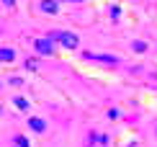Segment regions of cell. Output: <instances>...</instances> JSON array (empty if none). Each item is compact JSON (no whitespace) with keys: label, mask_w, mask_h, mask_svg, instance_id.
I'll return each instance as SVG.
<instances>
[{"label":"cell","mask_w":157,"mask_h":147,"mask_svg":"<svg viewBox=\"0 0 157 147\" xmlns=\"http://www.w3.org/2000/svg\"><path fill=\"white\" fill-rule=\"evenodd\" d=\"M132 49H134V52H147V44H144V42H134Z\"/></svg>","instance_id":"cell-8"},{"label":"cell","mask_w":157,"mask_h":147,"mask_svg":"<svg viewBox=\"0 0 157 147\" xmlns=\"http://www.w3.org/2000/svg\"><path fill=\"white\" fill-rule=\"evenodd\" d=\"M88 59H95V62H103V65H119V59L113 54H85Z\"/></svg>","instance_id":"cell-3"},{"label":"cell","mask_w":157,"mask_h":147,"mask_svg":"<svg viewBox=\"0 0 157 147\" xmlns=\"http://www.w3.org/2000/svg\"><path fill=\"white\" fill-rule=\"evenodd\" d=\"M29 126H31V132H39V134H41L44 129H47V121H44V119H29Z\"/></svg>","instance_id":"cell-5"},{"label":"cell","mask_w":157,"mask_h":147,"mask_svg":"<svg viewBox=\"0 0 157 147\" xmlns=\"http://www.w3.org/2000/svg\"><path fill=\"white\" fill-rule=\"evenodd\" d=\"M3 5H8V8H13V5H16V0H3Z\"/></svg>","instance_id":"cell-10"},{"label":"cell","mask_w":157,"mask_h":147,"mask_svg":"<svg viewBox=\"0 0 157 147\" xmlns=\"http://www.w3.org/2000/svg\"><path fill=\"white\" fill-rule=\"evenodd\" d=\"M13 59H16L13 49H0V62H13Z\"/></svg>","instance_id":"cell-6"},{"label":"cell","mask_w":157,"mask_h":147,"mask_svg":"<svg viewBox=\"0 0 157 147\" xmlns=\"http://www.w3.org/2000/svg\"><path fill=\"white\" fill-rule=\"evenodd\" d=\"M36 52L39 54H52L54 52V42L52 39H36Z\"/></svg>","instance_id":"cell-2"},{"label":"cell","mask_w":157,"mask_h":147,"mask_svg":"<svg viewBox=\"0 0 157 147\" xmlns=\"http://www.w3.org/2000/svg\"><path fill=\"white\" fill-rule=\"evenodd\" d=\"M49 39L57 42V44H62V46H67V49H75V46L80 44V39H77L75 34H70V31H54Z\"/></svg>","instance_id":"cell-1"},{"label":"cell","mask_w":157,"mask_h":147,"mask_svg":"<svg viewBox=\"0 0 157 147\" xmlns=\"http://www.w3.org/2000/svg\"><path fill=\"white\" fill-rule=\"evenodd\" d=\"M39 8H41L44 13H49V16H54V13L59 10V5H57V0H41V3H39Z\"/></svg>","instance_id":"cell-4"},{"label":"cell","mask_w":157,"mask_h":147,"mask_svg":"<svg viewBox=\"0 0 157 147\" xmlns=\"http://www.w3.org/2000/svg\"><path fill=\"white\" fill-rule=\"evenodd\" d=\"M13 103H16L18 111H26V109H29V101H26V98H13Z\"/></svg>","instance_id":"cell-7"},{"label":"cell","mask_w":157,"mask_h":147,"mask_svg":"<svg viewBox=\"0 0 157 147\" xmlns=\"http://www.w3.org/2000/svg\"><path fill=\"white\" fill-rule=\"evenodd\" d=\"M16 147H29V139H26L23 134H18L16 137Z\"/></svg>","instance_id":"cell-9"}]
</instances>
